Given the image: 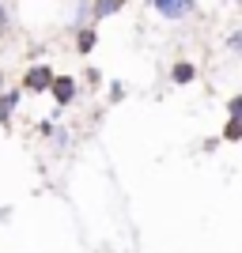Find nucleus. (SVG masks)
I'll use <instances>...</instances> for the list:
<instances>
[{
  "label": "nucleus",
  "mask_w": 242,
  "mask_h": 253,
  "mask_svg": "<svg viewBox=\"0 0 242 253\" xmlns=\"http://www.w3.org/2000/svg\"><path fill=\"white\" fill-rule=\"evenodd\" d=\"M53 68H46V64H31L27 68V76H23V91H31V95H46L53 87Z\"/></svg>",
  "instance_id": "f257e3e1"
},
{
  "label": "nucleus",
  "mask_w": 242,
  "mask_h": 253,
  "mask_svg": "<svg viewBox=\"0 0 242 253\" xmlns=\"http://www.w3.org/2000/svg\"><path fill=\"white\" fill-rule=\"evenodd\" d=\"M151 8L163 15V19L178 23L186 19V15H193V8H197V0H151Z\"/></svg>",
  "instance_id": "f03ea898"
},
{
  "label": "nucleus",
  "mask_w": 242,
  "mask_h": 253,
  "mask_svg": "<svg viewBox=\"0 0 242 253\" xmlns=\"http://www.w3.org/2000/svg\"><path fill=\"white\" fill-rule=\"evenodd\" d=\"M49 95H53V102H57V106H72V98H76V80H72V76H53Z\"/></svg>",
  "instance_id": "7ed1b4c3"
},
{
  "label": "nucleus",
  "mask_w": 242,
  "mask_h": 253,
  "mask_svg": "<svg viewBox=\"0 0 242 253\" xmlns=\"http://www.w3.org/2000/svg\"><path fill=\"white\" fill-rule=\"evenodd\" d=\"M170 80H174L178 87L193 84V80H197V64H193V61H178L174 68H170Z\"/></svg>",
  "instance_id": "20e7f679"
},
{
  "label": "nucleus",
  "mask_w": 242,
  "mask_h": 253,
  "mask_svg": "<svg viewBox=\"0 0 242 253\" xmlns=\"http://www.w3.org/2000/svg\"><path fill=\"white\" fill-rule=\"evenodd\" d=\"M121 8H125V0H91V15H95V19H110V15H117Z\"/></svg>",
  "instance_id": "39448f33"
},
{
  "label": "nucleus",
  "mask_w": 242,
  "mask_h": 253,
  "mask_svg": "<svg viewBox=\"0 0 242 253\" xmlns=\"http://www.w3.org/2000/svg\"><path fill=\"white\" fill-rule=\"evenodd\" d=\"M19 106V91H0V125H11V110Z\"/></svg>",
  "instance_id": "423d86ee"
},
{
  "label": "nucleus",
  "mask_w": 242,
  "mask_h": 253,
  "mask_svg": "<svg viewBox=\"0 0 242 253\" xmlns=\"http://www.w3.org/2000/svg\"><path fill=\"white\" fill-rule=\"evenodd\" d=\"M95 42H98V34L91 31V27H84V31L76 34V49H80V53H91V49H95Z\"/></svg>",
  "instance_id": "0eeeda50"
},
{
  "label": "nucleus",
  "mask_w": 242,
  "mask_h": 253,
  "mask_svg": "<svg viewBox=\"0 0 242 253\" xmlns=\"http://www.w3.org/2000/svg\"><path fill=\"white\" fill-rule=\"evenodd\" d=\"M223 140H227V144H239V140H242V121H239V117H227V125H223Z\"/></svg>",
  "instance_id": "6e6552de"
},
{
  "label": "nucleus",
  "mask_w": 242,
  "mask_h": 253,
  "mask_svg": "<svg viewBox=\"0 0 242 253\" xmlns=\"http://www.w3.org/2000/svg\"><path fill=\"white\" fill-rule=\"evenodd\" d=\"M227 117H239V121H242V95L227 98Z\"/></svg>",
  "instance_id": "1a4fd4ad"
},
{
  "label": "nucleus",
  "mask_w": 242,
  "mask_h": 253,
  "mask_svg": "<svg viewBox=\"0 0 242 253\" xmlns=\"http://www.w3.org/2000/svg\"><path fill=\"white\" fill-rule=\"evenodd\" d=\"M223 45H227V49H231V53H239V57H242V31H231V34H227V42H223Z\"/></svg>",
  "instance_id": "9d476101"
},
{
  "label": "nucleus",
  "mask_w": 242,
  "mask_h": 253,
  "mask_svg": "<svg viewBox=\"0 0 242 253\" xmlns=\"http://www.w3.org/2000/svg\"><path fill=\"white\" fill-rule=\"evenodd\" d=\"M110 98H114V102H117V98H125V87L114 84V87H110Z\"/></svg>",
  "instance_id": "9b49d317"
},
{
  "label": "nucleus",
  "mask_w": 242,
  "mask_h": 253,
  "mask_svg": "<svg viewBox=\"0 0 242 253\" xmlns=\"http://www.w3.org/2000/svg\"><path fill=\"white\" fill-rule=\"evenodd\" d=\"M4 27H8V11L0 8V31H4Z\"/></svg>",
  "instance_id": "f8f14e48"
},
{
  "label": "nucleus",
  "mask_w": 242,
  "mask_h": 253,
  "mask_svg": "<svg viewBox=\"0 0 242 253\" xmlns=\"http://www.w3.org/2000/svg\"><path fill=\"white\" fill-rule=\"evenodd\" d=\"M0 91H4V72H0Z\"/></svg>",
  "instance_id": "ddd939ff"
},
{
  "label": "nucleus",
  "mask_w": 242,
  "mask_h": 253,
  "mask_svg": "<svg viewBox=\"0 0 242 253\" xmlns=\"http://www.w3.org/2000/svg\"><path fill=\"white\" fill-rule=\"evenodd\" d=\"M235 4H242V0H235Z\"/></svg>",
  "instance_id": "4468645a"
}]
</instances>
